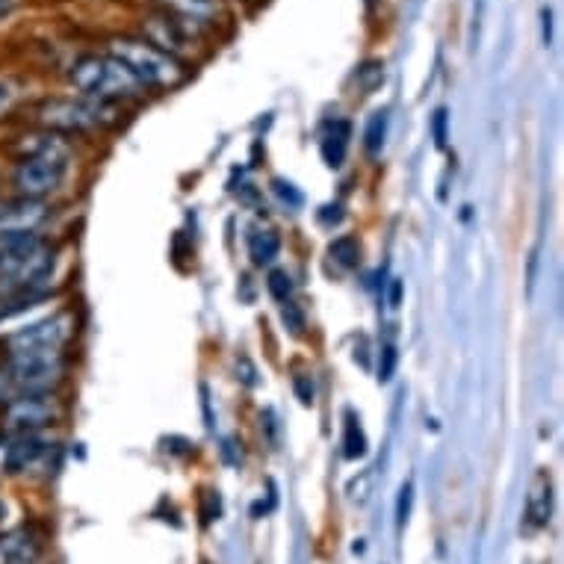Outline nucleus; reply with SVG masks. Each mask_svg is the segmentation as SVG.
Segmentation results:
<instances>
[{
    "mask_svg": "<svg viewBox=\"0 0 564 564\" xmlns=\"http://www.w3.org/2000/svg\"><path fill=\"white\" fill-rule=\"evenodd\" d=\"M12 101H15V92H12V86H9L6 80H0V113H6V110L12 107Z\"/></svg>",
    "mask_w": 564,
    "mask_h": 564,
    "instance_id": "a878e982",
    "label": "nucleus"
},
{
    "mask_svg": "<svg viewBox=\"0 0 564 564\" xmlns=\"http://www.w3.org/2000/svg\"><path fill=\"white\" fill-rule=\"evenodd\" d=\"M275 192H278L284 201H290V204H302V195L290 187V184H284V181H275Z\"/></svg>",
    "mask_w": 564,
    "mask_h": 564,
    "instance_id": "393cba45",
    "label": "nucleus"
},
{
    "mask_svg": "<svg viewBox=\"0 0 564 564\" xmlns=\"http://www.w3.org/2000/svg\"><path fill=\"white\" fill-rule=\"evenodd\" d=\"M393 370H396V349H393V346H384V349H381V364H378V378H381V381H390V378H393Z\"/></svg>",
    "mask_w": 564,
    "mask_h": 564,
    "instance_id": "5701e85b",
    "label": "nucleus"
},
{
    "mask_svg": "<svg viewBox=\"0 0 564 564\" xmlns=\"http://www.w3.org/2000/svg\"><path fill=\"white\" fill-rule=\"evenodd\" d=\"M110 57H116L125 65L127 71L142 83V86H154V89H172L178 83H184L187 68L181 60L169 57L166 51L154 48L145 39H133V36H119L110 42Z\"/></svg>",
    "mask_w": 564,
    "mask_h": 564,
    "instance_id": "7ed1b4c3",
    "label": "nucleus"
},
{
    "mask_svg": "<svg viewBox=\"0 0 564 564\" xmlns=\"http://www.w3.org/2000/svg\"><path fill=\"white\" fill-rule=\"evenodd\" d=\"M65 373L63 352H12L0 373L3 402L24 393H51Z\"/></svg>",
    "mask_w": 564,
    "mask_h": 564,
    "instance_id": "20e7f679",
    "label": "nucleus"
},
{
    "mask_svg": "<svg viewBox=\"0 0 564 564\" xmlns=\"http://www.w3.org/2000/svg\"><path fill=\"white\" fill-rule=\"evenodd\" d=\"M68 80L83 98H95V101H104V104L130 101V98H139L145 92V86L110 54L80 57L77 63L71 65Z\"/></svg>",
    "mask_w": 564,
    "mask_h": 564,
    "instance_id": "f03ea898",
    "label": "nucleus"
},
{
    "mask_svg": "<svg viewBox=\"0 0 564 564\" xmlns=\"http://www.w3.org/2000/svg\"><path fill=\"white\" fill-rule=\"evenodd\" d=\"M328 254H331V260H334L340 269H355L358 260H361V246H358L355 237H340V240H334V243L328 246Z\"/></svg>",
    "mask_w": 564,
    "mask_h": 564,
    "instance_id": "f3484780",
    "label": "nucleus"
},
{
    "mask_svg": "<svg viewBox=\"0 0 564 564\" xmlns=\"http://www.w3.org/2000/svg\"><path fill=\"white\" fill-rule=\"evenodd\" d=\"M163 9L187 18V21H195V24H210L222 15V0H160Z\"/></svg>",
    "mask_w": 564,
    "mask_h": 564,
    "instance_id": "ddd939ff",
    "label": "nucleus"
},
{
    "mask_svg": "<svg viewBox=\"0 0 564 564\" xmlns=\"http://www.w3.org/2000/svg\"><path fill=\"white\" fill-rule=\"evenodd\" d=\"M65 175H68V157H24L21 166L15 169L12 184L21 198L42 201L45 195L63 187Z\"/></svg>",
    "mask_w": 564,
    "mask_h": 564,
    "instance_id": "0eeeda50",
    "label": "nucleus"
},
{
    "mask_svg": "<svg viewBox=\"0 0 564 564\" xmlns=\"http://www.w3.org/2000/svg\"><path fill=\"white\" fill-rule=\"evenodd\" d=\"M60 417V405L48 393H24L6 402L3 423L12 435H36Z\"/></svg>",
    "mask_w": 564,
    "mask_h": 564,
    "instance_id": "6e6552de",
    "label": "nucleus"
},
{
    "mask_svg": "<svg viewBox=\"0 0 564 564\" xmlns=\"http://www.w3.org/2000/svg\"><path fill=\"white\" fill-rule=\"evenodd\" d=\"M142 30H145V42H151L154 48L166 51L169 57H184L192 42L198 39V30L201 24L187 21L169 9H160V12H151L145 21H142Z\"/></svg>",
    "mask_w": 564,
    "mask_h": 564,
    "instance_id": "423d86ee",
    "label": "nucleus"
},
{
    "mask_svg": "<svg viewBox=\"0 0 564 564\" xmlns=\"http://www.w3.org/2000/svg\"><path fill=\"white\" fill-rule=\"evenodd\" d=\"M249 251L251 260H254L257 266H266V263H272V260L278 257L281 240H278L275 231H254L249 237Z\"/></svg>",
    "mask_w": 564,
    "mask_h": 564,
    "instance_id": "dca6fc26",
    "label": "nucleus"
},
{
    "mask_svg": "<svg viewBox=\"0 0 564 564\" xmlns=\"http://www.w3.org/2000/svg\"><path fill=\"white\" fill-rule=\"evenodd\" d=\"M39 122L48 130H95V127H110L119 122V107L104 104L95 98H54L39 107Z\"/></svg>",
    "mask_w": 564,
    "mask_h": 564,
    "instance_id": "39448f33",
    "label": "nucleus"
},
{
    "mask_svg": "<svg viewBox=\"0 0 564 564\" xmlns=\"http://www.w3.org/2000/svg\"><path fill=\"white\" fill-rule=\"evenodd\" d=\"M544 42L550 45V12H544Z\"/></svg>",
    "mask_w": 564,
    "mask_h": 564,
    "instance_id": "c85d7f7f",
    "label": "nucleus"
},
{
    "mask_svg": "<svg viewBox=\"0 0 564 564\" xmlns=\"http://www.w3.org/2000/svg\"><path fill=\"white\" fill-rule=\"evenodd\" d=\"M553 517V479L547 470L535 473L529 494H526V508H523V526L526 532H541L550 526Z\"/></svg>",
    "mask_w": 564,
    "mask_h": 564,
    "instance_id": "9b49d317",
    "label": "nucleus"
},
{
    "mask_svg": "<svg viewBox=\"0 0 564 564\" xmlns=\"http://www.w3.org/2000/svg\"><path fill=\"white\" fill-rule=\"evenodd\" d=\"M48 219L45 201L36 198H15V201H0V243L24 234H36Z\"/></svg>",
    "mask_w": 564,
    "mask_h": 564,
    "instance_id": "9d476101",
    "label": "nucleus"
},
{
    "mask_svg": "<svg viewBox=\"0 0 564 564\" xmlns=\"http://www.w3.org/2000/svg\"><path fill=\"white\" fill-rule=\"evenodd\" d=\"M343 452H346V458H361L364 452H367V438H364V429L358 426V420H355V414H349L346 417V438H343Z\"/></svg>",
    "mask_w": 564,
    "mask_h": 564,
    "instance_id": "a211bd4d",
    "label": "nucleus"
},
{
    "mask_svg": "<svg viewBox=\"0 0 564 564\" xmlns=\"http://www.w3.org/2000/svg\"><path fill=\"white\" fill-rule=\"evenodd\" d=\"M411 500H414V485L405 482L399 488V497H396V526L402 529L408 523V514H411Z\"/></svg>",
    "mask_w": 564,
    "mask_h": 564,
    "instance_id": "412c9836",
    "label": "nucleus"
},
{
    "mask_svg": "<svg viewBox=\"0 0 564 564\" xmlns=\"http://www.w3.org/2000/svg\"><path fill=\"white\" fill-rule=\"evenodd\" d=\"M281 314H284V322H287V328H290L293 334H302V328H305V319H302L299 308H296L293 302H281Z\"/></svg>",
    "mask_w": 564,
    "mask_h": 564,
    "instance_id": "4be33fe9",
    "label": "nucleus"
},
{
    "mask_svg": "<svg viewBox=\"0 0 564 564\" xmlns=\"http://www.w3.org/2000/svg\"><path fill=\"white\" fill-rule=\"evenodd\" d=\"M48 452V443L36 435H18L6 446V455H3V467L9 473H24L30 467H36Z\"/></svg>",
    "mask_w": 564,
    "mask_h": 564,
    "instance_id": "f8f14e48",
    "label": "nucleus"
},
{
    "mask_svg": "<svg viewBox=\"0 0 564 564\" xmlns=\"http://www.w3.org/2000/svg\"><path fill=\"white\" fill-rule=\"evenodd\" d=\"M0 564H9V559H6V553H3V547H0Z\"/></svg>",
    "mask_w": 564,
    "mask_h": 564,
    "instance_id": "c756f323",
    "label": "nucleus"
},
{
    "mask_svg": "<svg viewBox=\"0 0 564 564\" xmlns=\"http://www.w3.org/2000/svg\"><path fill=\"white\" fill-rule=\"evenodd\" d=\"M266 287H269V293H272L278 302H290V296H293V278H290L284 269H272Z\"/></svg>",
    "mask_w": 564,
    "mask_h": 564,
    "instance_id": "6ab92c4d",
    "label": "nucleus"
},
{
    "mask_svg": "<svg viewBox=\"0 0 564 564\" xmlns=\"http://www.w3.org/2000/svg\"><path fill=\"white\" fill-rule=\"evenodd\" d=\"M57 266V251L39 234H24L0 243V284L18 293L39 296V287L51 278Z\"/></svg>",
    "mask_w": 564,
    "mask_h": 564,
    "instance_id": "f257e3e1",
    "label": "nucleus"
},
{
    "mask_svg": "<svg viewBox=\"0 0 564 564\" xmlns=\"http://www.w3.org/2000/svg\"><path fill=\"white\" fill-rule=\"evenodd\" d=\"M384 130H387V116L384 113H376L367 125V133H364V145L370 154H378L381 145H384Z\"/></svg>",
    "mask_w": 564,
    "mask_h": 564,
    "instance_id": "aec40b11",
    "label": "nucleus"
},
{
    "mask_svg": "<svg viewBox=\"0 0 564 564\" xmlns=\"http://www.w3.org/2000/svg\"><path fill=\"white\" fill-rule=\"evenodd\" d=\"M12 6H15V0H0V21L12 12Z\"/></svg>",
    "mask_w": 564,
    "mask_h": 564,
    "instance_id": "cd10ccee",
    "label": "nucleus"
},
{
    "mask_svg": "<svg viewBox=\"0 0 564 564\" xmlns=\"http://www.w3.org/2000/svg\"><path fill=\"white\" fill-rule=\"evenodd\" d=\"M0 514H3V502H0Z\"/></svg>",
    "mask_w": 564,
    "mask_h": 564,
    "instance_id": "7c9ffc66",
    "label": "nucleus"
},
{
    "mask_svg": "<svg viewBox=\"0 0 564 564\" xmlns=\"http://www.w3.org/2000/svg\"><path fill=\"white\" fill-rule=\"evenodd\" d=\"M349 136H352V125H349V122L337 119V122L328 125L325 136H322V160H325L328 166L337 169V166L343 163V157H346V151H349Z\"/></svg>",
    "mask_w": 564,
    "mask_h": 564,
    "instance_id": "4468645a",
    "label": "nucleus"
},
{
    "mask_svg": "<svg viewBox=\"0 0 564 564\" xmlns=\"http://www.w3.org/2000/svg\"><path fill=\"white\" fill-rule=\"evenodd\" d=\"M21 151L27 157H68V145L63 142V136L51 133H39V136H27L21 142Z\"/></svg>",
    "mask_w": 564,
    "mask_h": 564,
    "instance_id": "2eb2a0df",
    "label": "nucleus"
},
{
    "mask_svg": "<svg viewBox=\"0 0 564 564\" xmlns=\"http://www.w3.org/2000/svg\"><path fill=\"white\" fill-rule=\"evenodd\" d=\"M296 393H299V399H302L305 405H314V384L305 376L296 378Z\"/></svg>",
    "mask_w": 564,
    "mask_h": 564,
    "instance_id": "b1692460",
    "label": "nucleus"
},
{
    "mask_svg": "<svg viewBox=\"0 0 564 564\" xmlns=\"http://www.w3.org/2000/svg\"><path fill=\"white\" fill-rule=\"evenodd\" d=\"M435 139H438V145H446V113L438 110V116H435Z\"/></svg>",
    "mask_w": 564,
    "mask_h": 564,
    "instance_id": "bb28decb",
    "label": "nucleus"
},
{
    "mask_svg": "<svg viewBox=\"0 0 564 564\" xmlns=\"http://www.w3.org/2000/svg\"><path fill=\"white\" fill-rule=\"evenodd\" d=\"M71 334H74V316L57 314L15 331L6 340V346H9V355L12 352H63Z\"/></svg>",
    "mask_w": 564,
    "mask_h": 564,
    "instance_id": "1a4fd4ad",
    "label": "nucleus"
}]
</instances>
